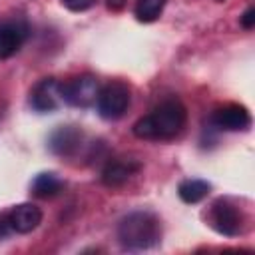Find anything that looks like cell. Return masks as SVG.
<instances>
[{
  "mask_svg": "<svg viewBox=\"0 0 255 255\" xmlns=\"http://www.w3.org/2000/svg\"><path fill=\"white\" fill-rule=\"evenodd\" d=\"M62 82L56 78H44L40 80L32 92H30V106L40 112V114H48L58 110L64 104V92H62Z\"/></svg>",
  "mask_w": 255,
  "mask_h": 255,
  "instance_id": "obj_6",
  "label": "cell"
},
{
  "mask_svg": "<svg viewBox=\"0 0 255 255\" xmlns=\"http://www.w3.org/2000/svg\"><path fill=\"white\" fill-rule=\"evenodd\" d=\"M241 26L245 28V30H251L253 26H255V8H247L245 12H243V16H241Z\"/></svg>",
  "mask_w": 255,
  "mask_h": 255,
  "instance_id": "obj_17",
  "label": "cell"
},
{
  "mask_svg": "<svg viewBox=\"0 0 255 255\" xmlns=\"http://www.w3.org/2000/svg\"><path fill=\"white\" fill-rule=\"evenodd\" d=\"M211 185L203 179H185L177 187V195L183 203H199L209 195Z\"/></svg>",
  "mask_w": 255,
  "mask_h": 255,
  "instance_id": "obj_13",
  "label": "cell"
},
{
  "mask_svg": "<svg viewBox=\"0 0 255 255\" xmlns=\"http://www.w3.org/2000/svg\"><path fill=\"white\" fill-rule=\"evenodd\" d=\"M165 2L167 0H135L133 14L139 22H155L163 12Z\"/></svg>",
  "mask_w": 255,
  "mask_h": 255,
  "instance_id": "obj_14",
  "label": "cell"
},
{
  "mask_svg": "<svg viewBox=\"0 0 255 255\" xmlns=\"http://www.w3.org/2000/svg\"><path fill=\"white\" fill-rule=\"evenodd\" d=\"M98 0H62V4L72 12H86L90 10Z\"/></svg>",
  "mask_w": 255,
  "mask_h": 255,
  "instance_id": "obj_15",
  "label": "cell"
},
{
  "mask_svg": "<svg viewBox=\"0 0 255 255\" xmlns=\"http://www.w3.org/2000/svg\"><path fill=\"white\" fill-rule=\"evenodd\" d=\"M64 187V181L56 173H38L32 181V193L40 199H50L56 197Z\"/></svg>",
  "mask_w": 255,
  "mask_h": 255,
  "instance_id": "obj_12",
  "label": "cell"
},
{
  "mask_svg": "<svg viewBox=\"0 0 255 255\" xmlns=\"http://www.w3.org/2000/svg\"><path fill=\"white\" fill-rule=\"evenodd\" d=\"M118 239L128 251L151 249L161 241V223L151 211H133L118 223Z\"/></svg>",
  "mask_w": 255,
  "mask_h": 255,
  "instance_id": "obj_2",
  "label": "cell"
},
{
  "mask_svg": "<svg viewBox=\"0 0 255 255\" xmlns=\"http://www.w3.org/2000/svg\"><path fill=\"white\" fill-rule=\"evenodd\" d=\"M84 145V133L76 126H60L50 133L48 147L52 153L60 157H72L76 155Z\"/></svg>",
  "mask_w": 255,
  "mask_h": 255,
  "instance_id": "obj_7",
  "label": "cell"
},
{
  "mask_svg": "<svg viewBox=\"0 0 255 255\" xmlns=\"http://www.w3.org/2000/svg\"><path fill=\"white\" fill-rule=\"evenodd\" d=\"M62 92H64V102L68 106H74V108H92L98 100V92H100V84L94 76L90 74H82V76H76L68 82H64L62 86Z\"/></svg>",
  "mask_w": 255,
  "mask_h": 255,
  "instance_id": "obj_5",
  "label": "cell"
},
{
  "mask_svg": "<svg viewBox=\"0 0 255 255\" xmlns=\"http://www.w3.org/2000/svg\"><path fill=\"white\" fill-rule=\"evenodd\" d=\"M211 126L223 131H243L249 129L251 126V116L247 112V108L239 106V104H227L219 110H215L209 118Z\"/></svg>",
  "mask_w": 255,
  "mask_h": 255,
  "instance_id": "obj_8",
  "label": "cell"
},
{
  "mask_svg": "<svg viewBox=\"0 0 255 255\" xmlns=\"http://www.w3.org/2000/svg\"><path fill=\"white\" fill-rule=\"evenodd\" d=\"M26 40V26L22 22L0 24V60L12 58Z\"/></svg>",
  "mask_w": 255,
  "mask_h": 255,
  "instance_id": "obj_11",
  "label": "cell"
},
{
  "mask_svg": "<svg viewBox=\"0 0 255 255\" xmlns=\"http://www.w3.org/2000/svg\"><path fill=\"white\" fill-rule=\"evenodd\" d=\"M217 2H223V0H217Z\"/></svg>",
  "mask_w": 255,
  "mask_h": 255,
  "instance_id": "obj_19",
  "label": "cell"
},
{
  "mask_svg": "<svg viewBox=\"0 0 255 255\" xmlns=\"http://www.w3.org/2000/svg\"><path fill=\"white\" fill-rule=\"evenodd\" d=\"M139 167L141 165L135 159H126V157L110 159L102 169V183L106 187H120L128 183L139 171Z\"/></svg>",
  "mask_w": 255,
  "mask_h": 255,
  "instance_id": "obj_9",
  "label": "cell"
},
{
  "mask_svg": "<svg viewBox=\"0 0 255 255\" xmlns=\"http://www.w3.org/2000/svg\"><path fill=\"white\" fill-rule=\"evenodd\" d=\"M14 231H12V225H10V219H8V211H2L0 213V239H6L10 237Z\"/></svg>",
  "mask_w": 255,
  "mask_h": 255,
  "instance_id": "obj_16",
  "label": "cell"
},
{
  "mask_svg": "<svg viewBox=\"0 0 255 255\" xmlns=\"http://www.w3.org/2000/svg\"><path fill=\"white\" fill-rule=\"evenodd\" d=\"M209 225L225 237H235L243 231V213L229 199H217L209 209Z\"/></svg>",
  "mask_w": 255,
  "mask_h": 255,
  "instance_id": "obj_4",
  "label": "cell"
},
{
  "mask_svg": "<svg viewBox=\"0 0 255 255\" xmlns=\"http://www.w3.org/2000/svg\"><path fill=\"white\" fill-rule=\"evenodd\" d=\"M8 219L14 233H32L42 223V209L34 203H20L8 211Z\"/></svg>",
  "mask_w": 255,
  "mask_h": 255,
  "instance_id": "obj_10",
  "label": "cell"
},
{
  "mask_svg": "<svg viewBox=\"0 0 255 255\" xmlns=\"http://www.w3.org/2000/svg\"><path fill=\"white\" fill-rule=\"evenodd\" d=\"M187 122L185 106L177 100H165L157 108L151 110V114L139 118L133 124V135L139 139H173L181 133Z\"/></svg>",
  "mask_w": 255,
  "mask_h": 255,
  "instance_id": "obj_1",
  "label": "cell"
},
{
  "mask_svg": "<svg viewBox=\"0 0 255 255\" xmlns=\"http://www.w3.org/2000/svg\"><path fill=\"white\" fill-rule=\"evenodd\" d=\"M126 6V0H108V8L110 10H122Z\"/></svg>",
  "mask_w": 255,
  "mask_h": 255,
  "instance_id": "obj_18",
  "label": "cell"
},
{
  "mask_svg": "<svg viewBox=\"0 0 255 255\" xmlns=\"http://www.w3.org/2000/svg\"><path fill=\"white\" fill-rule=\"evenodd\" d=\"M129 102H131V94L128 84L124 82H108L104 88H100L98 100H96L100 116L108 122L120 120L128 112Z\"/></svg>",
  "mask_w": 255,
  "mask_h": 255,
  "instance_id": "obj_3",
  "label": "cell"
}]
</instances>
